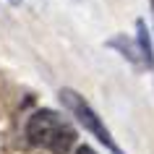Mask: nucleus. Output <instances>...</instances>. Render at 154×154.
<instances>
[{"label":"nucleus","mask_w":154,"mask_h":154,"mask_svg":"<svg viewBox=\"0 0 154 154\" xmlns=\"http://www.w3.org/2000/svg\"><path fill=\"white\" fill-rule=\"evenodd\" d=\"M76 154H97V152H94L91 146H79V149H76Z\"/></svg>","instance_id":"20e7f679"},{"label":"nucleus","mask_w":154,"mask_h":154,"mask_svg":"<svg viewBox=\"0 0 154 154\" xmlns=\"http://www.w3.org/2000/svg\"><path fill=\"white\" fill-rule=\"evenodd\" d=\"M60 99H63V105L68 107V112H71L76 120L81 123L84 128H86L91 136L99 141V144L105 146L107 152H112V154H125L120 146H118V141L112 138V133L107 131V125L102 123V118L94 112V107H91L89 102H86V99L79 94V91H73V89H63V91H60Z\"/></svg>","instance_id":"f03ea898"},{"label":"nucleus","mask_w":154,"mask_h":154,"mask_svg":"<svg viewBox=\"0 0 154 154\" xmlns=\"http://www.w3.org/2000/svg\"><path fill=\"white\" fill-rule=\"evenodd\" d=\"M26 138L52 154H68L76 144V128L55 110H37L26 120Z\"/></svg>","instance_id":"f257e3e1"},{"label":"nucleus","mask_w":154,"mask_h":154,"mask_svg":"<svg viewBox=\"0 0 154 154\" xmlns=\"http://www.w3.org/2000/svg\"><path fill=\"white\" fill-rule=\"evenodd\" d=\"M138 37H136V45H138V57H141V65H146L149 71L154 68V47H152V39H149V32H146L144 21H138Z\"/></svg>","instance_id":"7ed1b4c3"}]
</instances>
